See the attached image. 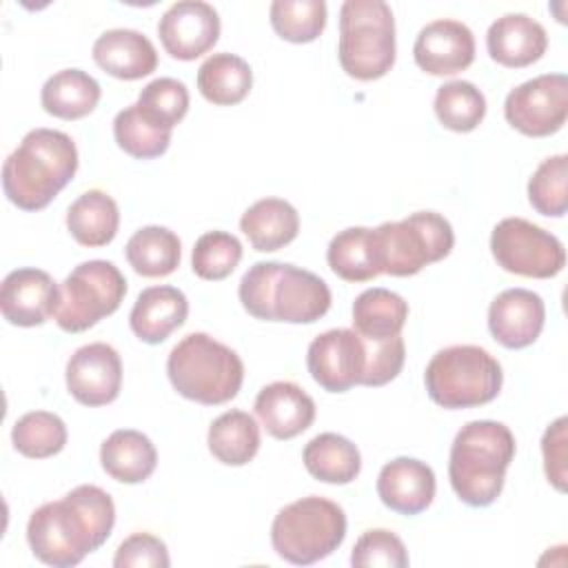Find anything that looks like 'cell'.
Segmentation results:
<instances>
[{"mask_svg":"<svg viewBox=\"0 0 568 568\" xmlns=\"http://www.w3.org/2000/svg\"><path fill=\"white\" fill-rule=\"evenodd\" d=\"M100 82L82 69H62L53 73L40 91L42 109L60 120H80L100 102Z\"/></svg>","mask_w":568,"mask_h":568,"instance_id":"27","label":"cell"},{"mask_svg":"<svg viewBox=\"0 0 568 568\" xmlns=\"http://www.w3.org/2000/svg\"><path fill=\"white\" fill-rule=\"evenodd\" d=\"M413 58L428 75H455L473 64L475 36L459 20H433L419 29L413 44Z\"/></svg>","mask_w":568,"mask_h":568,"instance_id":"17","label":"cell"},{"mask_svg":"<svg viewBox=\"0 0 568 568\" xmlns=\"http://www.w3.org/2000/svg\"><path fill=\"white\" fill-rule=\"evenodd\" d=\"M306 366L315 384L328 393H346L357 384L362 386L366 339L353 328H331L308 344Z\"/></svg>","mask_w":568,"mask_h":568,"instance_id":"13","label":"cell"},{"mask_svg":"<svg viewBox=\"0 0 568 568\" xmlns=\"http://www.w3.org/2000/svg\"><path fill=\"white\" fill-rule=\"evenodd\" d=\"M544 300L528 288L501 291L488 308V328L497 344L510 351L526 348L537 342L544 331Z\"/></svg>","mask_w":568,"mask_h":568,"instance_id":"18","label":"cell"},{"mask_svg":"<svg viewBox=\"0 0 568 568\" xmlns=\"http://www.w3.org/2000/svg\"><path fill=\"white\" fill-rule=\"evenodd\" d=\"M515 450V435L506 424L495 419L464 424L448 459V479L459 501L473 508L490 506L501 495Z\"/></svg>","mask_w":568,"mask_h":568,"instance_id":"4","label":"cell"},{"mask_svg":"<svg viewBox=\"0 0 568 568\" xmlns=\"http://www.w3.org/2000/svg\"><path fill=\"white\" fill-rule=\"evenodd\" d=\"M255 415L271 437L286 442L313 424L315 402L295 382H271L255 397Z\"/></svg>","mask_w":568,"mask_h":568,"instance_id":"20","label":"cell"},{"mask_svg":"<svg viewBox=\"0 0 568 568\" xmlns=\"http://www.w3.org/2000/svg\"><path fill=\"white\" fill-rule=\"evenodd\" d=\"M268 16L273 31L293 44L317 40L328 18L324 0H275Z\"/></svg>","mask_w":568,"mask_h":568,"instance_id":"37","label":"cell"},{"mask_svg":"<svg viewBox=\"0 0 568 568\" xmlns=\"http://www.w3.org/2000/svg\"><path fill=\"white\" fill-rule=\"evenodd\" d=\"M428 397L448 410L475 408L493 402L504 384L501 364L481 346L455 344L437 351L426 371Z\"/></svg>","mask_w":568,"mask_h":568,"instance_id":"6","label":"cell"},{"mask_svg":"<svg viewBox=\"0 0 568 568\" xmlns=\"http://www.w3.org/2000/svg\"><path fill=\"white\" fill-rule=\"evenodd\" d=\"M337 58L346 75L371 82L395 64V18L384 0H346L339 9Z\"/></svg>","mask_w":568,"mask_h":568,"instance_id":"7","label":"cell"},{"mask_svg":"<svg viewBox=\"0 0 568 568\" xmlns=\"http://www.w3.org/2000/svg\"><path fill=\"white\" fill-rule=\"evenodd\" d=\"M138 104L173 129L189 111V89L175 78H155L140 91Z\"/></svg>","mask_w":568,"mask_h":568,"instance_id":"41","label":"cell"},{"mask_svg":"<svg viewBox=\"0 0 568 568\" xmlns=\"http://www.w3.org/2000/svg\"><path fill=\"white\" fill-rule=\"evenodd\" d=\"M60 302V286L47 271L16 268L0 286L2 317L22 328L40 326L49 317H55Z\"/></svg>","mask_w":568,"mask_h":568,"instance_id":"16","label":"cell"},{"mask_svg":"<svg viewBox=\"0 0 568 568\" xmlns=\"http://www.w3.org/2000/svg\"><path fill=\"white\" fill-rule=\"evenodd\" d=\"M568 155L546 158L528 180V202L546 217H564L568 211Z\"/></svg>","mask_w":568,"mask_h":568,"instance_id":"38","label":"cell"},{"mask_svg":"<svg viewBox=\"0 0 568 568\" xmlns=\"http://www.w3.org/2000/svg\"><path fill=\"white\" fill-rule=\"evenodd\" d=\"M240 231L260 253H273L291 244L300 233L297 209L282 197H262L240 217Z\"/></svg>","mask_w":568,"mask_h":568,"instance_id":"24","label":"cell"},{"mask_svg":"<svg viewBox=\"0 0 568 568\" xmlns=\"http://www.w3.org/2000/svg\"><path fill=\"white\" fill-rule=\"evenodd\" d=\"M242 260V242L226 231H209L197 237L191 253V268L197 277L220 282L229 277Z\"/></svg>","mask_w":568,"mask_h":568,"instance_id":"39","label":"cell"},{"mask_svg":"<svg viewBox=\"0 0 568 568\" xmlns=\"http://www.w3.org/2000/svg\"><path fill=\"white\" fill-rule=\"evenodd\" d=\"M490 253L506 273L548 280L564 271L566 248L557 235L524 220L504 217L490 233Z\"/></svg>","mask_w":568,"mask_h":568,"instance_id":"11","label":"cell"},{"mask_svg":"<svg viewBox=\"0 0 568 568\" xmlns=\"http://www.w3.org/2000/svg\"><path fill=\"white\" fill-rule=\"evenodd\" d=\"M166 375L182 397L204 406H220L240 393L244 364L231 346L209 333H189L171 348Z\"/></svg>","mask_w":568,"mask_h":568,"instance_id":"5","label":"cell"},{"mask_svg":"<svg viewBox=\"0 0 568 568\" xmlns=\"http://www.w3.org/2000/svg\"><path fill=\"white\" fill-rule=\"evenodd\" d=\"M126 295L122 271L106 260L78 264L60 284L55 324L67 333H82L113 315Z\"/></svg>","mask_w":568,"mask_h":568,"instance_id":"10","label":"cell"},{"mask_svg":"<svg viewBox=\"0 0 568 568\" xmlns=\"http://www.w3.org/2000/svg\"><path fill=\"white\" fill-rule=\"evenodd\" d=\"M64 379L67 390L82 406H106L122 388L120 353L104 342L84 344L69 357Z\"/></svg>","mask_w":568,"mask_h":568,"instance_id":"14","label":"cell"},{"mask_svg":"<svg viewBox=\"0 0 568 568\" xmlns=\"http://www.w3.org/2000/svg\"><path fill=\"white\" fill-rule=\"evenodd\" d=\"M67 229L82 246H106L118 235L120 209L106 191L89 189L67 209Z\"/></svg>","mask_w":568,"mask_h":568,"instance_id":"26","label":"cell"},{"mask_svg":"<svg viewBox=\"0 0 568 568\" xmlns=\"http://www.w3.org/2000/svg\"><path fill=\"white\" fill-rule=\"evenodd\" d=\"M546 479L559 490H566L568 477V417H557L541 437Z\"/></svg>","mask_w":568,"mask_h":568,"instance_id":"44","label":"cell"},{"mask_svg":"<svg viewBox=\"0 0 568 568\" xmlns=\"http://www.w3.org/2000/svg\"><path fill=\"white\" fill-rule=\"evenodd\" d=\"M67 424L49 410L24 413L11 428L13 448L29 459H47L58 455L67 444Z\"/></svg>","mask_w":568,"mask_h":568,"instance_id":"36","label":"cell"},{"mask_svg":"<svg viewBox=\"0 0 568 568\" xmlns=\"http://www.w3.org/2000/svg\"><path fill=\"white\" fill-rule=\"evenodd\" d=\"M433 109L444 129L468 133L481 124L486 115V98L473 82L450 80L437 89Z\"/></svg>","mask_w":568,"mask_h":568,"instance_id":"35","label":"cell"},{"mask_svg":"<svg viewBox=\"0 0 568 568\" xmlns=\"http://www.w3.org/2000/svg\"><path fill=\"white\" fill-rule=\"evenodd\" d=\"M351 564L357 568H406L408 566V552L404 541L386 530V528H371L362 532V537L355 541L351 552Z\"/></svg>","mask_w":568,"mask_h":568,"instance_id":"40","label":"cell"},{"mask_svg":"<svg viewBox=\"0 0 568 568\" xmlns=\"http://www.w3.org/2000/svg\"><path fill=\"white\" fill-rule=\"evenodd\" d=\"M346 537L342 506L308 495L286 504L271 524V544L277 557L295 566H311L333 555Z\"/></svg>","mask_w":568,"mask_h":568,"instance_id":"8","label":"cell"},{"mask_svg":"<svg viewBox=\"0 0 568 568\" xmlns=\"http://www.w3.org/2000/svg\"><path fill=\"white\" fill-rule=\"evenodd\" d=\"M302 462L311 477L324 484L344 486L362 470L359 448L344 435L320 433L302 450Z\"/></svg>","mask_w":568,"mask_h":568,"instance_id":"28","label":"cell"},{"mask_svg":"<svg viewBox=\"0 0 568 568\" xmlns=\"http://www.w3.org/2000/svg\"><path fill=\"white\" fill-rule=\"evenodd\" d=\"M220 27V16L213 4L202 0H180L162 13L158 36L171 58L191 62L215 47Z\"/></svg>","mask_w":568,"mask_h":568,"instance_id":"15","label":"cell"},{"mask_svg":"<svg viewBox=\"0 0 568 568\" xmlns=\"http://www.w3.org/2000/svg\"><path fill=\"white\" fill-rule=\"evenodd\" d=\"M115 524V504L106 490L80 484L58 501L36 508L27 524V541L36 559L53 568L78 566L98 550Z\"/></svg>","mask_w":568,"mask_h":568,"instance_id":"1","label":"cell"},{"mask_svg":"<svg viewBox=\"0 0 568 568\" xmlns=\"http://www.w3.org/2000/svg\"><path fill=\"white\" fill-rule=\"evenodd\" d=\"M240 302L264 322L313 324L331 308L328 284L295 264L255 262L240 280Z\"/></svg>","mask_w":568,"mask_h":568,"instance_id":"3","label":"cell"},{"mask_svg":"<svg viewBox=\"0 0 568 568\" xmlns=\"http://www.w3.org/2000/svg\"><path fill=\"white\" fill-rule=\"evenodd\" d=\"M78 149L55 129L29 131L2 164V191L22 211H40L73 180Z\"/></svg>","mask_w":568,"mask_h":568,"instance_id":"2","label":"cell"},{"mask_svg":"<svg viewBox=\"0 0 568 568\" xmlns=\"http://www.w3.org/2000/svg\"><path fill=\"white\" fill-rule=\"evenodd\" d=\"M115 568H169V550L166 544L151 532H133L129 535L115 550L113 557Z\"/></svg>","mask_w":568,"mask_h":568,"instance_id":"43","label":"cell"},{"mask_svg":"<svg viewBox=\"0 0 568 568\" xmlns=\"http://www.w3.org/2000/svg\"><path fill=\"white\" fill-rule=\"evenodd\" d=\"M124 255L129 266L142 277H166L171 275L182 260L180 237L166 226H142L138 229L126 246Z\"/></svg>","mask_w":568,"mask_h":568,"instance_id":"33","label":"cell"},{"mask_svg":"<svg viewBox=\"0 0 568 568\" xmlns=\"http://www.w3.org/2000/svg\"><path fill=\"white\" fill-rule=\"evenodd\" d=\"M253 87L248 62L235 53L222 51L209 55L197 69V89L215 106L240 104Z\"/></svg>","mask_w":568,"mask_h":568,"instance_id":"30","label":"cell"},{"mask_svg":"<svg viewBox=\"0 0 568 568\" xmlns=\"http://www.w3.org/2000/svg\"><path fill=\"white\" fill-rule=\"evenodd\" d=\"M206 444L220 464L244 466L260 450V426L246 410L231 408L211 422Z\"/></svg>","mask_w":568,"mask_h":568,"instance_id":"31","label":"cell"},{"mask_svg":"<svg viewBox=\"0 0 568 568\" xmlns=\"http://www.w3.org/2000/svg\"><path fill=\"white\" fill-rule=\"evenodd\" d=\"M435 473L415 457H395L377 475V495L386 508L399 515H419L435 499Z\"/></svg>","mask_w":568,"mask_h":568,"instance_id":"19","label":"cell"},{"mask_svg":"<svg viewBox=\"0 0 568 568\" xmlns=\"http://www.w3.org/2000/svg\"><path fill=\"white\" fill-rule=\"evenodd\" d=\"M506 122L528 138L557 133L568 118L566 73H544L508 91L504 100Z\"/></svg>","mask_w":568,"mask_h":568,"instance_id":"12","label":"cell"},{"mask_svg":"<svg viewBox=\"0 0 568 568\" xmlns=\"http://www.w3.org/2000/svg\"><path fill=\"white\" fill-rule=\"evenodd\" d=\"M173 129L151 115L138 102L122 109L113 120V138L118 146L135 160H153L166 153Z\"/></svg>","mask_w":568,"mask_h":568,"instance_id":"34","label":"cell"},{"mask_svg":"<svg viewBox=\"0 0 568 568\" xmlns=\"http://www.w3.org/2000/svg\"><path fill=\"white\" fill-rule=\"evenodd\" d=\"M189 315L186 295L169 284L144 288L131 313L129 326L144 344H162L173 331H178Z\"/></svg>","mask_w":568,"mask_h":568,"instance_id":"23","label":"cell"},{"mask_svg":"<svg viewBox=\"0 0 568 568\" xmlns=\"http://www.w3.org/2000/svg\"><path fill=\"white\" fill-rule=\"evenodd\" d=\"M408 320V302L388 288L375 286L353 302V331L366 339H386L402 333Z\"/></svg>","mask_w":568,"mask_h":568,"instance_id":"32","label":"cell"},{"mask_svg":"<svg viewBox=\"0 0 568 568\" xmlns=\"http://www.w3.org/2000/svg\"><path fill=\"white\" fill-rule=\"evenodd\" d=\"M91 53L95 64L118 80H140L158 67L153 42L135 29H109L100 33Z\"/></svg>","mask_w":568,"mask_h":568,"instance_id":"22","label":"cell"},{"mask_svg":"<svg viewBox=\"0 0 568 568\" xmlns=\"http://www.w3.org/2000/svg\"><path fill=\"white\" fill-rule=\"evenodd\" d=\"M373 233L382 273L393 277L417 275L424 266L444 260L455 246L450 222L435 211H417L397 222H382Z\"/></svg>","mask_w":568,"mask_h":568,"instance_id":"9","label":"cell"},{"mask_svg":"<svg viewBox=\"0 0 568 568\" xmlns=\"http://www.w3.org/2000/svg\"><path fill=\"white\" fill-rule=\"evenodd\" d=\"M100 464L102 470L115 481L142 484L158 466V450L144 433L118 428L102 442Z\"/></svg>","mask_w":568,"mask_h":568,"instance_id":"25","label":"cell"},{"mask_svg":"<svg viewBox=\"0 0 568 568\" xmlns=\"http://www.w3.org/2000/svg\"><path fill=\"white\" fill-rule=\"evenodd\" d=\"M488 55L506 69H524L541 60L548 49L546 29L526 13L497 18L486 33Z\"/></svg>","mask_w":568,"mask_h":568,"instance_id":"21","label":"cell"},{"mask_svg":"<svg viewBox=\"0 0 568 568\" xmlns=\"http://www.w3.org/2000/svg\"><path fill=\"white\" fill-rule=\"evenodd\" d=\"M366 339V337H364ZM406 362V344L402 335L386 339H366V371L362 386H384L393 382Z\"/></svg>","mask_w":568,"mask_h":568,"instance_id":"42","label":"cell"},{"mask_svg":"<svg viewBox=\"0 0 568 568\" xmlns=\"http://www.w3.org/2000/svg\"><path fill=\"white\" fill-rule=\"evenodd\" d=\"M326 262L344 282H371L382 275L373 229L348 226L339 231L328 242Z\"/></svg>","mask_w":568,"mask_h":568,"instance_id":"29","label":"cell"}]
</instances>
